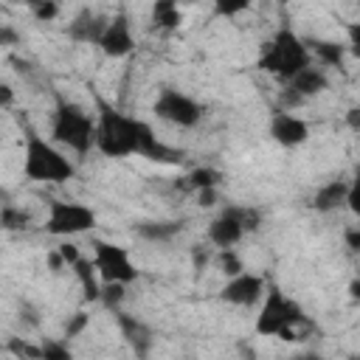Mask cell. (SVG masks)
Here are the masks:
<instances>
[{
	"label": "cell",
	"mask_w": 360,
	"mask_h": 360,
	"mask_svg": "<svg viewBox=\"0 0 360 360\" xmlns=\"http://www.w3.org/2000/svg\"><path fill=\"white\" fill-rule=\"evenodd\" d=\"M262 222L256 208H245V205H228L211 225H208V239L217 248H231L236 245L248 231H256Z\"/></svg>",
	"instance_id": "obj_6"
},
{
	"label": "cell",
	"mask_w": 360,
	"mask_h": 360,
	"mask_svg": "<svg viewBox=\"0 0 360 360\" xmlns=\"http://www.w3.org/2000/svg\"><path fill=\"white\" fill-rule=\"evenodd\" d=\"M301 323H307L301 307L292 298H287L278 287H270L264 307L256 318V332L259 335H278L284 340H301V335H298Z\"/></svg>",
	"instance_id": "obj_5"
},
{
	"label": "cell",
	"mask_w": 360,
	"mask_h": 360,
	"mask_svg": "<svg viewBox=\"0 0 360 360\" xmlns=\"http://www.w3.org/2000/svg\"><path fill=\"white\" fill-rule=\"evenodd\" d=\"M290 90L292 93H298L301 98H307V96H315V93H321V90H326V76H323V70H318V68H304L295 79H290Z\"/></svg>",
	"instance_id": "obj_17"
},
{
	"label": "cell",
	"mask_w": 360,
	"mask_h": 360,
	"mask_svg": "<svg viewBox=\"0 0 360 360\" xmlns=\"http://www.w3.org/2000/svg\"><path fill=\"white\" fill-rule=\"evenodd\" d=\"M93 264H96L101 281H107V284H129L138 278V267L132 264L127 248L104 242V239L93 242Z\"/></svg>",
	"instance_id": "obj_8"
},
{
	"label": "cell",
	"mask_w": 360,
	"mask_h": 360,
	"mask_svg": "<svg viewBox=\"0 0 360 360\" xmlns=\"http://www.w3.org/2000/svg\"><path fill=\"white\" fill-rule=\"evenodd\" d=\"M349 290H352V298H354V301H360V281H352V287H349Z\"/></svg>",
	"instance_id": "obj_39"
},
{
	"label": "cell",
	"mask_w": 360,
	"mask_h": 360,
	"mask_svg": "<svg viewBox=\"0 0 360 360\" xmlns=\"http://www.w3.org/2000/svg\"><path fill=\"white\" fill-rule=\"evenodd\" d=\"M87 321H90V318H87L84 312H76V315H73V321H70V323H68V329H65V332H68V338L79 335V332L87 326Z\"/></svg>",
	"instance_id": "obj_31"
},
{
	"label": "cell",
	"mask_w": 360,
	"mask_h": 360,
	"mask_svg": "<svg viewBox=\"0 0 360 360\" xmlns=\"http://www.w3.org/2000/svg\"><path fill=\"white\" fill-rule=\"evenodd\" d=\"M298 360H321L318 354H304V357H298Z\"/></svg>",
	"instance_id": "obj_40"
},
{
	"label": "cell",
	"mask_w": 360,
	"mask_h": 360,
	"mask_svg": "<svg viewBox=\"0 0 360 360\" xmlns=\"http://www.w3.org/2000/svg\"><path fill=\"white\" fill-rule=\"evenodd\" d=\"M346 245L352 248V250H360V231H346Z\"/></svg>",
	"instance_id": "obj_36"
},
{
	"label": "cell",
	"mask_w": 360,
	"mask_h": 360,
	"mask_svg": "<svg viewBox=\"0 0 360 360\" xmlns=\"http://www.w3.org/2000/svg\"><path fill=\"white\" fill-rule=\"evenodd\" d=\"M8 352H14L17 357H25V360H39L42 357V346H31L20 338H11L8 340Z\"/></svg>",
	"instance_id": "obj_25"
},
{
	"label": "cell",
	"mask_w": 360,
	"mask_h": 360,
	"mask_svg": "<svg viewBox=\"0 0 360 360\" xmlns=\"http://www.w3.org/2000/svg\"><path fill=\"white\" fill-rule=\"evenodd\" d=\"M346 31H349V51L360 59V20H357V22H352Z\"/></svg>",
	"instance_id": "obj_30"
},
{
	"label": "cell",
	"mask_w": 360,
	"mask_h": 360,
	"mask_svg": "<svg viewBox=\"0 0 360 360\" xmlns=\"http://www.w3.org/2000/svg\"><path fill=\"white\" fill-rule=\"evenodd\" d=\"M22 172L31 180L42 183H62L73 177V163L53 146L48 143L37 129L25 127V158H22Z\"/></svg>",
	"instance_id": "obj_3"
},
{
	"label": "cell",
	"mask_w": 360,
	"mask_h": 360,
	"mask_svg": "<svg viewBox=\"0 0 360 360\" xmlns=\"http://www.w3.org/2000/svg\"><path fill=\"white\" fill-rule=\"evenodd\" d=\"M346 194H349V183L332 180V183H326V186H321V188L315 191L312 205L326 214V211H335L338 205H343V202H346Z\"/></svg>",
	"instance_id": "obj_15"
},
{
	"label": "cell",
	"mask_w": 360,
	"mask_h": 360,
	"mask_svg": "<svg viewBox=\"0 0 360 360\" xmlns=\"http://www.w3.org/2000/svg\"><path fill=\"white\" fill-rule=\"evenodd\" d=\"M11 42H17V37H14V31L8 25H3L0 28V45H11Z\"/></svg>",
	"instance_id": "obj_37"
},
{
	"label": "cell",
	"mask_w": 360,
	"mask_h": 360,
	"mask_svg": "<svg viewBox=\"0 0 360 360\" xmlns=\"http://www.w3.org/2000/svg\"><path fill=\"white\" fill-rule=\"evenodd\" d=\"M0 96H3V104L8 107V104H11V87H8V84H3V87H0Z\"/></svg>",
	"instance_id": "obj_38"
},
{
	"label": "cell",
	"mask_w": 360,
	"mask_h": 360,
	"mask_svg": "<svg viewBox=\"0 0 360 360\" xmlns=\"http://www.w3.org/2000/svg\"><path fill=\"white\" fill-rule=\"evenodd\" d=\"M73 273H76V278H79V284H82V290H84V298L87 301H98L101 298V284L96 281V264L93 262H87V259H79L76 264H73Z\"/></svg>",
	"instance_id": "obj_18"
},
{
	"label": "cell",
	"mask_w": 360,
	"mask_h": 360,
	"mask_svg": "<svg viewBox=\"0 0 360 360\" xmlns=\"http://www.w3.org/2000/svg\"><path fill=\"white\" fill-rule=\"evenodd\" d=\"M219 267H222V273H225V276H231V278H233V276H239V273H245L242 259H239L231 248H225V250L219 253Z\"/></svg>",
	"instance_id": "obj_24"
},
{
	"label": "cell",
	"mask_w": 360,
	"mask_h": 360,
	"mask_svg": "<svg viewBox=\"0 0 360 360\" xmlns=\"http://www.w3.org/2000/svg\"><path fill=\"white\" fill-rule=\"evenodd\" d=\"M56 253H59V256H62V262H65V264H70V267L82 259V256H79V248H76V245H68V242H65V245H59V248H56Z\"/></svg>",
	"instance_id": "obj_29"
},
{
	"label": "cell",
	"mask_w": 360,
	"mask_h": 360,
	"mask_svg": "<svg viewBox=\"0 0 360 360\" xmlns=\"http://www.w3.org/2000/svg\"><path fill=\"white\" fill-rule=\"evenodd\" d=\"M39 360H73V354H70L68 343H62V340H45Z\"/></svg>",
	"instance_id": "obj_23"
},
{
	"label": "cell",
	"mask_w": 360,
	"mask_h": 360,
	"mask_svg": "<svg viewBox=\"0 0 360 360\" xmlns=\"http://www.w3.org/2000/svg\"><path fill=\"white\" fill-rule=\"evenodd\" d=\"M98 48L107 53V56H127L132 48H135V39H132V28H129V20L124 11H118L115 17H110L107 22V31L98 42Z\"/></svg>",
	"instance_id": "obj_10"
},
{
	"label": "cell",
	"mask_w": 360,
	"mask_h": 360,
	"mask_svg": "<svg viewBox=\"0 0 360 360\" xmlns=\"http://www.w3.org/2000/svg\"><path fill=\"white\" fill-rule=\"evenodd\" d=\"M152 22H155L158 28H163V31H172V28H177V25L183 22V14H180V8H177L174 3L163 0V3H158V6L152 8Z\"/></svg>",
	"instance_id": "obj_20"
},
{
	"label": "cell",
	"mask_w": 360,
	"mask_h": 360,
	"mask_svg": "<svg viewBox=\"0 0 360 360\" xmlns=\"http://www.w3.org/2000/svg\"><path fill=\"white\" fill-rule=\"evenodd\" d=\"M346 205L360 217V172L354 174V180L349 183V194H346Z\"/></svg>",
	"instance_id": "obj_27"
},
{
	"label": "cell",
	"mask_w": 360,
	"mask_h": 360,
	"mask_svg": "<svg viewBox=\"0 0 360 360\" xmlns=\"http://www.w3.org/2000/svg\"><path fill=\"white\" fill-rule=\"evenodd\" d=\"M197 197H200V205H214V200H217V188H205V191H197Z\"/></svg>",
	"instance_id": "obj_35"
},
{
	"label": "cell",
	"mask_w": 360,
	"mask_h": 360,
	"mask_svg": "<svg viewBox=\"0 0 360 360\" xmlns=\"http://www.w3.org/2000/svg\"><path fill=\"white\" fill-rule=\"evenodd\" d=\"M121 298H124V284H101V298L98 301H104L107 307H118L121 304Z\"/></svg>",
	"instance_id": "obj_26"
},
{
	"label": "cell",
	"mask_w": 360,
	"mask_h": 360,
	"mask_svg": "<svg viewBox=\"0 0 360 360\" xmlns=\"http://www.w3.org/2000/svg\"><path fill=\"white\" fill-rule=\"evenodd\" d=\"M346 127L354 129V132H360V107H352V110L346 112Z\"/></svg>",
	"instance_id": "obj_33"
},
{
	"label": "cell",
	"mask_w": 360,
	"mask_h": 360,
	"mask_svg": "<svg viewBox=\"0 0 360 360\" xmlns=\"http://www.w3.org/2000/svg\"><path fill=\"white\" fill-rule=\"evenodd\" d=\"M259 68L290 82L304 68H309V48L304 45V39L298 34H292V28H278L273 34V39L264 42L262 56H259Z\"/></svg>",
	"instance_id": "obj_2"
},
{
	"label": "cell",
	"mask_w": 360,
	"mask_h": 360,
	"mask_svg": "<svg viewBox=\"0 0 360 360\" xmlns=\"http://www.w3.org/2000/svg\"><path fill=\"white\" fill-rule=\"evenodd\" d=\"M262 290H264V281H262L259 276H253V273H239V276H233V278L222 287V301L236 304V307H250V304L259 301Z\"/></svg>",
	"instance_id": "obj_12"
},
{
	"label": "cell",
	"mask_w": 360,
	"mask_h": 360,
	"mask_svg": "<svg viewBox=\"0 0 360 360\" xmlns=\"http://www.w3.org/2000/svg\"><path fill=\"white\" fill-rule=\"evenodd\" d=\"M222 180V174L211 166H202V169H194L183 177V188H191V191H205V188H217Z\"/></svg>",
	"instance_id": "obj_19"
},
{
	"label": "cell",
	"mask_w": 360,
	"mask_h": 360,
	"mask_svg": "<svg viewBox=\"0 0 360 360\" xmlns=\"http://www.w3.org/2000/svg\"><path fill=\"white\" fill-rule=\"evenodd\" d=\"M281 101H284V107H295V104H301V101H304V98H301V96H298V93H292V90H290V87H287V90H284V93H281Z\"/></svg>",
	"instance_id": "obj_34"
},
{
	"label": "cell",
	"mask_w": 360,
	"mask_h": 360,
	"mask_svg": "<svg viewBox=\"0 0 360 360\" xmlns=\"http://www.w3.org/2000/svg\"><path fill=\"white\" fill-rule=\"evenodd\" d=\"M118 326H121L124 338L129 340V346L135 349V354L143 357V354L149 352V346H152V332H149L138 318H132V315H127V312H118Z\"/></svg>",
	"instance_id": "obj_14"
},
{
	"label": "cell",
	"mask_w": 360,
	"mask_h": 360,
	"mask_svg": "<svg viewBox=\"0 0 360 360\" xmlns=\"http://www.w3.org/2000/svg\"><path fill=\"white\" fill-rule=\"evenodd\" d=\"M245 8H248V3H219V6H217V14L231 17V14H239V11H245Z\"/></svg>",
	"instance_id": "obj_32"
},
{
	"label": "cell",
	"mask_w": 360,
	"mask_h": 360,
	"mask_svg": "<svg viewBox=\"0 0 360 360\" xmlns=\"http://www.w3.org/2000/svg\"><path fill=\"white\" fill-rule=\"evenodd\" d=\"M51 132H53L56 143H62V146H68L79 155H84L90 146H96V121L87 115L84 107H79L68 98L56 101Z\"/></svg>",
	"instance_id": "obj_4"
},
{
	"label": "cell",
	"mask_w": 360,
	"mask_h": 360,
	"mask_svg": "<svg viewBox=\"0 0 360 360\" xmlns=\"http://www.w3.org/2000/svg\"><path fill=\"white\" fill-rule=\"evenodd\" d=\"M0 222H3V228H6V231H20V228H25V225H28V214H25L22 208L3 205V211H0Z\"/></svg>",
	"instance_id": "obj_22"
},
{
	"label": "cell",
	"mask_w": 360,
	"mask_h": 360,
	"mask_svg": "<svg viewBox=\"0 0 360 360\" xmlns=\"http://www.w3.org/2000/svg\"><path fill=\"white\" fill-rule=\"evenodd\" d=\"M96 146L107 158H129L141 155L155 163H177L180 152L158 141L155 129L132 115H124L121 110L110 107L104 98H98V121H96Z\"/></svg>",
	"instance_id": "obj_1"
},
{
	"label": "cell",
	"mask_w": 360,
	"mask_h": 360,
	"mask_svg": "<svg viewBox=\"0 0 360 360\" xmlns=\"http://www.w3.org/2000/svg\"><path fill=\"white\" fill-rule=\"evenodd\" d=\"M180 231H183V222H177V219H152V222H141L135 228V233L149 242H169Z\"/></svg>",
	"instance_id": "obj_16"
},
{
	"label": "cell",
	"mask_w": 360,
	"mask_h": 360,
	"mask_svg": "<svg viewBox=\"0 0 360 360\" xmlns=\"http://www.w3.org/2000/svg\"><path fill=\"white\" fill-rule=\"evenodd\" d=\"M309 45H312L309 51H312L323 65L338 68V65L343 62V53H346L343 45H338V42H332V39H315V42H309Z\"/></svg>",
	"instance_id": "obj_21"
},
{
	"label": "cell",
	"mask_w": 360,
	"mask_h": 360,
	"mask_svg": "<svg viewBox=\"0 0 360 360\" xmlns=\"http://www.w3.org/2000/svg\"><path fill=\"white\" fill-rule=\"evenodd\" d=\"M96 225V211L82 205V202H68V200H51L48 202V217H45V231L53 236H73L84 233Z\"/></svg>",
	"instance_id": "obj_7"
},
{
	"label": "cell",
	"mask_w": 360,
	"mask_h": 360,
	"mask_svg": "<svg viewBox=\"0 0 360 360\" xmlns=\"http://www.w3.org/2000/svg\"><path fill=\"white\" fill-rule=\"evenodd\" d=\"M107 17H98V14H90V11H82L70 25H68V37L76 39V42H101L104 31H107Z\"/></svg>",
	"instance_id": "obj_13"
},
{
	"label": "cell",
	"mask_w": 360,
	"mask_h": 360,
	"mask_svg": "<svg viewBox=\"0 0 360 360\" xmlns=\"http://www.w3.org/2000/svg\"><path fill=\"white\" fill-rule=\"evenodd\" d=\"M307 135H309V127L298 115H292L290 110L273 112V118H270V138L276 143H281V146H298V143L307 141Z\"/></svg>",
	"instance_id": "obj_11"
},
{
	"label": "cell",
	"mask_w": 360,
	"mask_h": 360,
	"mask_svg": "<svg viewBox=\"0 0 360 360\" xmlns=\"http://www.w3.org/2000/svg\"><path fill=\"white\" fill-rule=\"evenodd\" d=\"M349 360H360V354H352V357H349Z\"/></svg>",
	"instance_id": "obj_41"
},
{
	"label": "cell",
	"mask_w": 360,
	"mask_h": 360,
	"mask_svg": "<svg viewBox=\"0 0 360 360\" xmlns=\"http://www.w3.org/2000/svg\"><path fill=\"white\" fill-rule=\"evenodd\" d=\"M155 115L163 118V121H169V124H174V127H194V124H200V118H202V107H200L191 96H186V93L169 87V90H163V93L158 96V101H155Z\"/></svg>",
	"instance_id": "obj_9"
},
{
	"label": "cell",
	"mask_w": 360,
	"mask_h": 360,
	"mask_svg": "<svg viewBox=\"0 0 360 360\" xmlns=\"http://www.w3.org/2000/svg\"><path fill=\"white\" fill-rule=\"evenodd\" d=\"M31 11L37 14V20H53L59 14L56 3H31Z\"/></svg>",
	"instance_id": "obj_28"
}]
</instances>
